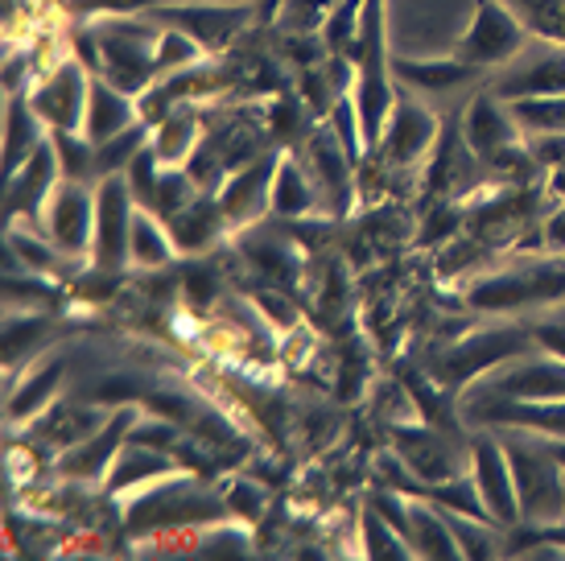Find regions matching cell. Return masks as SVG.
I'll list each match as a JSON object with an SVG mask.
<instances>
[{
    "label": "cell",
    "instance_id": "cell-1",
    "mask_svg": "<svg viewBox=\"0 0 565 561\" xmlns=\"http://www.w3.org/2000/svg\"><path fill=\"white\" fill-rule=\"evenodd\" d=\"M393 78L396 75H393V54H388L384 0H367L363 4L360 38H355V50H351V104H355L363 149H376L380 133H384L396 99H401Z\"/></svg>",
    "mask_w": 565,
    "mask_h": 561
},
{
    "label": "cell",
    "instance_id": "cell-2",
    "mask_svg": "<svg viewBox=\"0 0 565 561\" xmlns=\"http://www.w3.org/2000/svg\"><path fill=\"white\" fill-rule=\"evenodd\" d=\"M529 46V25L508 0H475L467 30L455 38V54L467 59L475 71H491V66H508L520 59Z\"/></svg>",
    "mask_w": 565,
    "mask_h": 561
},
{
    "label": "cell",
    "instance_id": "cell-3",
    "mask_svg": "<svg viewBox=\"0 0 565 561\" xmlns=\"http://www.w3.org/2000/svg\"><path fill=\"white\" fill-rule=\"evenodd\" d=\"M87 92H92V71L79 59H58L38 78H30L25 99L46 125V133H83Z\"/></svg>",
    "mask_w": 565,
    "mask_h": 561
},
{
    "label": "cell",
    "instance_id": "cell-4",
    "mask_svg": "<svg viewBox=\"0 0 565 561\" xmlns=\"http://www.w3.org/2000/svg\"><path fill=\"white\" fill-rule=\"evenodd\" d=\"M508 463H512V479H516L520 512L529 520H553L565 508V479L562 463L550 451V442H508Z\"/></svg>",
    "mask_w": 565,
    "mask_h": 561
},
{
    "label": "cell",
    "instance_id": "cell-5",
    "mask_svg": "<svg viewBox=\"0 0 565 561\" xmlns=\"http://www.w3.org/2000/svg\"><path fill=\"white\" fill-rule=\"evenodd\" d=\"M132 215H137V199L128 187L125 173H108L95 187V240L92 261L99 268H120L128 256V235H132Z\"/></svg>",
    "mask_w": 565,
    "mask_h": 561
},
{
    "label": "cell",
    "instance_id": "cell-6",
    "mask_svg": "<svg viewBox=\"0 0 565 561\" xmlns=\"http://www.w3.org/2000/svg\"><path fill=\"white\" fill-rule=\"evenodd\" d=\"M491 92L500 95L503 104L516 99H541V95H565V42L545 38L541 46H524L520 59L503 66Z\"/></svg>",
    "mask_w": 565,
    "mask_h": 561
},
{
    "label": "cell",
    "instance_id": "cell-7",
    "mask_svg": "<svg viewBox=\"0 0 565 561\" xmlns=\"http://www.w3.org/2000/svg\"><path fill=\"white\" fill-rule=\"evenodd\" d=\"M149 13L166 21V25H173V30L190 33L215 59V54H223L236 42V33H244L252 9L248 4H194V0H178V4H161V9H149Z\"/></svg>",
    "mask_w": 565,
    "mask_h": 561
},
{
    "label": "cell",
    "instance_id": "cell-8",
    "mask_svg": "<svg viewBox=\"0 0 565 561\" xmlns=\"http://www.w3.org/2000/svg\"><path fill=\"white\" fill-rule=\"evenodd\" d=\"M42 223H46V240L63 256L87 252L95 240V190L83 187L79 178H63L42 211Z\"/></svg>",
    "mask_w": 565,
    "mask_h": 561
},
{
    "label": "cell",
    "instance_id": "cell-9",
    "mask_svg": "<svg viewBox=\"0 0 565 561\" xmlns=\"http://www.w3.org/2000/svg\"><path fill=\"white\" fill-rule=\"evenodd\" d=\"M58 178H63V166H58V154H54V140L46 137L13 173H4V182H9V190H4L9 215L13 219L42 215L54 187H58Z\"/></svg>",
    "mask_w": 565,
    "mask_h": 561
},
{
    "label": "cell",
    "instance_id": "cell-10",
    "mask_svg": "<svg viewBox=\"0 0 565 561\" xmlns=\"http://www.w3.org/2000/svg\"><path fill=\"white\" fill-rule=\"evenodd\" d=\"M277 157H281V149H268V154H260L256 161L239 166V170L223 182L215 199H220L227 223H248V219L265 215L268 203H273V173H277Z\"/></svg>",
    "mask_w": 565,
    "mask_h": 561
},
{
    "label": "cell",
    "instance_id": "cell-11",
    "mask_svg": "<svg viewBox=\"0 0 565 561\" xmlns=\"http://www.w3.org/2000/svg\"><path fill=\"white\" fill-rule=\"evenodd\" d=\"M434 140H438V116L405 95V99H396V108L388 116L384 133H380L376 149L388 161H396V166H413L417 157H425L434 149Z\"/></svg>",
    "mask_w": 565,
    "mask_h": 561
},
{
    "label": "cell",
    "instance_id": "cell-12",
    "mask_svg": "<svg viewBox=\"0 0 565 561\" xmlns=\"http://www.w3.org/2000/svg\"><path fill=\"white\" fill-rule=\"evenodd\" d=\"M475 484L483 491V504L495 525H516L520 516V496H516V479H512V463H508V451H503L495 437H479L475 442Z\"/></svg>",
    "mask_w": 565,
    "mask_h": 561
},
{
    "label": "cell",
    "instance_id": "cell-13",
    "mask_svg": "<svg viewBox=\"0 0 565 561\" xmlns=\"http://www.w3.org/2000/svg\"><path fill=\"white\" fill-rule=\"evenodd\" d=\"M132 125H141V99L125 87H116L111 78L92 75V92H87V112H83V137L92 145L120 137Z\"/></svg>",
    "mask_w": 565,
    "mask_h": 561
},
{
    "label": "cell",
    "instance_id": "cell-14",
    "mask_svg": "<svg viewBox=\"0 0 565 561\" xmlns=\"http://www.w3.org/2000/svg\"><path fill=\"white\" fill-rule=\"evenodd\" d=\"M520 133L524 128L516 125V116H512V108L503 104L500 95L495 92L475 95L471 108H467V120H462V137H467V149L475 157H483V161L500 157L503 149L516 145Z\"/></svg>",
    "mask_w": 565,
    "mask_h": 561
},
{
    "label": "cell",
    "instance_id": "cell-15",
    "mask_svg": "<svg viewBox=\"0 0 565 561\" xmlns=\"http://www.w3.org/2000/svg\"><path fill=\"white\" fill-rule=\"evenodd\" d=\"M393 75L405 87H417V92H450L458 83H471L479 71L450 50L441 59L438 54H405V59H393Z\"/></svg>",
    "mask_w": 565,
    "mask_h": 561
},
{
    "label": "cell",
    "instance_id": "cell-16",
    "mask_svg": "<svg viewBox=\"0 0 565 561\" xmlns=\"http://www.w3.org/2000/svg\"><path fill=\"white\" fill-rule=\"evenodd\" d=\"M495 396L508 401H562L565 396V359L550 356L545 363H520L508 368L503 380L491 384Z\"/></svg>",
    "mask_w": 565,
    "mask_h": 561
},
{
    "label": "cell",
    "instance_id": "cell-17",
    "mask_svg": "<svg viewBox=\"0 0 565 561\" xmlns=\"http://www.w3.org/2000/svg\"><path fill=\"white\" fill-rule=\"evenodd\" d=\"M203 120L190 104H178L170 116H161L158 125H149V149L158 154L161 166H186L190 154L203 140Z\"/></svg>",
    "mask_w": 565,
    "mask_h": 561
},
{
    "label": "cell",
    "instance_id": "cell-18",
    "mask_svg": "<svg viewBox=\"0 0 565 561\" xmlns=\"http://www.w3.org/2000/svg\"><path fill=\"white\" fill-rule=\"evenodd\" d=\"M315 207H322V199H318V187H315V178H310V170H306V161H301L298 154L281 149L277 173H273V203H268V211L294 219V215L315 211Z\"/></svg>",
    "mask_w": 565,
    "mask_h": 561
},
{
    "label": "cell",
    "instance_id": "cell-19",
    "mask_svg": "<svg viewBox=\"0 0 565 561\" xmlns=\"http://www.w3.org/2000/svg\"><path fill=\"white\" fill-rule=\"evenodd\" d=\"M396 442H401V454L408 458V470L422 484H446V479L462 475L450 446L429 434V430H396Z\"/></svg>",
    "mask_w": 565,
    "mask_h": 561
},
{
    "label": "cell",
    "instance_id": "cell-20",
    "mask_svg": "<svg viewBox=\"0 0 565 561\" xmlns=\"http://www.w3.org/2000/svg\"><path fill=\"white\" fill-rule=\"evenodd\" d=\"M223 223H227V215H223L220 199L211 194V199H194L190 207H182L178 215L166 219V227H170L173 244L182 252H199L206 248L211 240H215V232H220Z\"/></svg>",
    "mask_w": 565,
    "mask_h": 561
},
{
    "label": "cell",
    "instance_id": "cell-21",
    "mask_svg": "<svg viewBox=\"0 0 565 561\" xmlns=\"http://www.w3.org/2000/svg\"><path fill=\"white\" fill-rule=\"evenodd\" d=\"M125 430H128V413L111 421V430H104V434H95V437H83L79 446H71V454L63 458V475H75V479H83V475H92V479L95 475H108L111 454L125 446V442H120Z\"/></svg>",
    "mask_w": 565,
    "mask_h": 561
},
{
    "label": "cell",
    "instance_id": "cell-22",
    "mask_svg": "<svg viewBox=\"0 0 565 561\" xmlns=\"http://www.w3.org/2000/svg\"><path fill=\"white\" fill-rule=\"evenodd\" d=\"M491 421H508L520 430H536L545 437H565V396L562 401H508L495 396V413H487Z\"/></svg>",
    "mask_w": 565,
    "mask_h": 561
},
{
    "label": "cell",
    "instance_id": "cell-23",
    "mask_svg": "<svg viewBox=\"0 0 565 561\" xmlns=\"http://www.w3.org/2000/svg\"><path fill=\"white\" fill-rule=\"evenodd\" d=\"M408 546H417L422 558H458L462 553V549H455L458 537L450 529V520L425 504H408Z\"/></svg>",
    "mask_w": 565,
    "mask_h": 561
},
{
    "label": "cell",
    "instance_id": "cell-24",
    "mask_svg": "<svg viewBox=\"0 0 565 561\" xmlns=\"http://www.w3.org/2000/svg\"><path fill=\"white\" fill-rule=\"evenodd\" d=\"M173 248H178V244H173L166 219L153 215V211H145V207H137V215H132V235H128V256L145 268H158L170 261Z\"/></svg>",
    "mask_w": 565,
    "mask_h": 561
},
{
    "label": "cell",
    "instance_id": "cell-25",
    "mask_svg": "<svg viewBox=\"0 0 565 561\" xmlns=\"http://www.w3.org/2000/svg\"><path fill=\"white\" fill-rule=\"evenodd\" d=\"M516 125L529 133V137H541V133H565V95H541V99H516L508 104Z\"/></svg>",
    "mask_w": 565,
    "mask_h": 561
},
{
    "label": "cell",
    "instance_id": "cell-26",
    "mask_svg": "<svg viewBox=\"0 0 565 561\" xmlns=\"http://www.w3.org/2000/svg\"><path fill=\"white\" fill-rule=\"evenodd\" d=\"M58 375H63V368H58V363H50L42 375H30V384L13 396V417H33L38 409L46 405L50 392H54V384H58Z\"/></svg>",
    "mask_w": 565,
    "mask_h": 561
},
{
    "label": "cell",
    "instance_id": "cell-27",
    "mask_svg": "<svg viewBox=\"0 0 565 561\" xmlns=\"http://www.w3.org/2000/svg\"><path fill=\"white\" fill-rule=\"evenodd\" d=\"M536 343L545 347L550 356L565 359V322H545V327L536 330Z\"/></svg>",
    "mask_w": 565,
    "mask_h": 561
},
{
    "label": "cell",
    "instance_id": "cell-28",
    "mask_svg": "<svg viewBox=\"0 0 565 561\" xmlns=\"http://www.w3.org/2000/svg\"><path fill=\"white\" fill-rule=\"evenodd\" d=\"M545 240H550L553 248H565V211L550 219V227H545Z\"/></svg>",
    "mask_w": 565,
    "mask_h": 561
},
{
    "label": "cell",
    "instance_id": "cell-29",
    "mask_svg": "<svg viewBox=\"0 0 565 561\" xmlns=\"http://www.w3.org/2000/svg\"><path fill=\"white\" fill-rule=\"evenodd\" d=\"M545 537H553V541H562L565 546V529H545Z\"/></svg>",
    "mask_w": 565,
    "mask_h": 561
}]
</instances>
